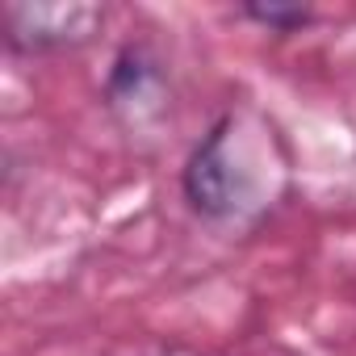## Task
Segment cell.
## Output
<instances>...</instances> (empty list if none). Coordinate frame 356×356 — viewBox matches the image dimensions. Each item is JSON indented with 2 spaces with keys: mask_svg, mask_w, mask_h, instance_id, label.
Returning <instances> with one entry per match:
<instances>
[{
  "mask_svg": "<svg viewBox=\"0 0 356 356\" xmlns=\"http://www.w3.org/2000/svg\"><path fill=\"white\" fill-rule=\"evenodd\" d=\"M105 26V5L92 0H17L5 9V42L17 55L76 51Z\"/></svg>",
  "mask_w": 356,
  "mask_h": 356,
  "instance_id": "1",
  "label": "cell"
},
{
  "mask_svg": "<svg viewBox=\"0 0 356 356\" xmlns=\"http://www.w3.org/2000/svg\"><path fill=\"white\" fill-rule=\"evenodd\" d=\"M181 185H185L189 206L210 222L235 218L243 210V172L231 159V118L214 122L210 134L193 147Z\"/></svg>",
  "mask_w": 356,
  "mask_h": 356,
  "instance_id": "2",
  "label": "cell"
},
{
  "mask_svg": "<svg viewBox=\"0 0 356 356\" xmlns=\"http://www.w3.org/2000/svg\"><path fill=\"white\" fill-rule=\"evenodd\" d=\"M168 105H172V88H168L163 63L147 47L118 51L105 80V109L126 130H147L168 118Z\"/></svg>",
  "mask_w": 356,
  "mask_h": 356,
  "instance_id": "3",
  "label": "cell"
},
{
  "mask_svg": "<svg viewBox=\"0 0 356 356\" xmlns=\"http://www.w3.org/2000/svg\"><path fill=\"white\" fill-rule=\"evenodd\" d=\"M243 17L264 26L268 34H298L314 22V9L310 5H285V0H252V5H243Z\"/></svg>",
  "mask_w": 356,
  "mask_h": 356,
  "instance_id": "4",
  "label": "cell"
}]
</instances>
